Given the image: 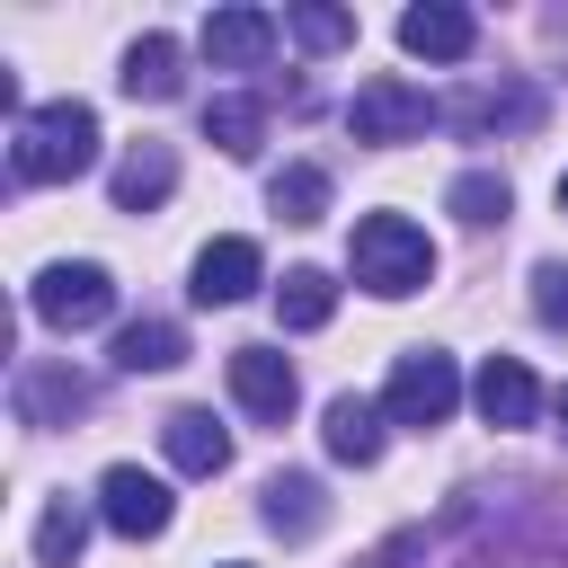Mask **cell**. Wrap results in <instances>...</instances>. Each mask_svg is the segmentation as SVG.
<instances>
[{
  "label": "cell",
  "instance_id": "1",
  "mask_svg": "<svg viewBox=\"0 0 568 568\" xmlns=\"http://www.w3.org/2000/svg\"><path fill=\"white\" fill-rule=\"evenodd\" d=\"M9 169H18L27 186H71V178H89V169H98V106H89V98H44V106H27L18 133H9Z\"/></svg>",
  "mask_w": 568,
  "mask_h": 568
},
{
  "label": "cell",
  "instance_id": "2",
  "mask_svg": "<svg viewBox=\"0 0 568 568\" xmlns=\"http://www.w3.org/2000/svg\"><path fill=\"white\" fill-rule=\"evenodd\" d=\"M346 266H355V284H364V293L408 302L417 284H435V240H426L408 213H364V222H355V240H346Z\"/></svg>",
  "mask_w": 568,
  "mask_h": 568
},
{
  "label": "cell",
  "instance_id": "3",
  "mask_svg": "<svg viewBox=\"0 0 568 568\" xmlns=\"http://www.w3.org/2000/svg\"><path fill=\"white\" fill-rule=\"evenodd\" d=\"M453 408H462V364L444 346H408L382 382V417L390 426H444Z\"/></svg>",
  "mask_w": 568,
  "mask_h": 568
},
{
  "label": "cell",
  "instance_id": "4",
  "mask_svg": "<svg viewBox=\"0 0 568 568\" xmlns=\"http://www.w3.org/2000/svg\"><path fill=\"white\" fill-rule=\"evenodd\" d=\"M27 311L44 320V328H98L106 311H115V275L106 266H89V257H62V266H44L36 284H27Z\"/></svg>",
  "mask_w": 568,
  "mask_h": 568
},
{
  "label": "cell",
  "instance_id": "5",
  "mask_svg": "<svg viewBox=\"0 0 568 568\" xmlns=\"http://www.w3.org/2000/svg\"><path fill=\"white\" fill-rule=\"evenodd\" d=\"M435 115H444V106H435L417 80H399V71H382V80H364V89L346 98V133H355V142H417Z\"/></svg>",
  "mask_w": 568,
  "mask_h": 568
},
{
  "label": "cell",
  "instance_id": "6",
  "mask_svg": "<svg viewBox=\"0 0 568 568\" xmlns=\"http://www.w3.org/2000/svg\"><path fill=\"white\" fill-rule=\"evenodd\" d=\"M169 479H151L142 462H115L106 479H98V524L106 532H124V541H160L169 532Z\"/></svg>",
  "mask_w": 568,
  "mask_h": 568
},
{
  "label": "cell",
  "instance_id": "7",
  "mask_svg": "<svg viewBox=\"0 0 568 568\" xmlns=\"http://www.w3.org/2000/svg\"><path fill=\"white\" fill-rule=\"evenodd\" d=\"M275 36H284V18H266V9L231 0V9H213V18H204V62H213V71H257V62L275 53Z\"/></svg>",
  "mask_w": 568,
  "mask_h": 568
},
{
  "label": "cell",
  "instance_id": "8",
  "mask_svg": "<svg viewBox=\"0 0 568 568\" xmlns=\"http://www.w3.org/2000/svg\"><path fill=\"white\" fill-rule=\"evenodd\" d=\"M231 399H240L248 417L284 426V417H293V399H302V382H293V364H284L275 346H231Z\"/></svg>",
  "mask_w": 568,
  "mask_h": 568
},
{
  "label": "cell",
  "instance_id": "9",
  "mask_svg": "<svg viewBox=\"0 0 568 568\" xmlns=\"http://www.w3.org/2000/svg\"><path fill=\"white\" fill-rule=\"evenodd\" d=\"M399 44H408L417 62H470L479 18H470L462 0H417V9H399Z\"/></svg>",
  "mask_w": 568,
  "mask_h": 568
},
{
  "label": "cell",
  "instance_id": "10",
  "mask_svg": "<svg viewBox=\"0 0 568 568\" xmlns=\"http://www.w3.org/2000/svg\"><path fill=\"white\" fill-rule=\"evenodd\" d=\"M18 426H71L98 390H89V373H71V364H18Z\"/></svg>",
  "mask_w": 568,
  "mask_h": 568
},
{
  "label": "cell",
  "instance_id": "11",
  "mask_svg": "<svg viewBox=\"0 0 568 568\" xmlns=\"http://www.w3.org/2000/svg\"><path fill=\"white\" fill-rule=\"evenodd\" d=\"M160 453H169L186 479H213V470H231V426H222L213 408H169V417H160Z\"/></svg>",
  "mask_w": 568,
  "mask_h": 568
},
{
  "label": "cell",
  "instance_id": "12",
  "mask_svg": "<svg viewBox=\"0 0 568 568\" xmlns=\"http://www.w3.org/2000/svg\"><path fill=\"white\" fill-rule=\"evenodd\" d=\"M115 80H124V98H133V106H169V98L186 89V53H178V36H160V27H151V36H133Z\"/></svg>",
  "mask_w": 568,
  "mask_h": 568
},
{
  "label": "cell",
  "instance_id": "13",
  "mask_svg": "<svg viewBox=\"0 0 568 568\" xmlns=\"http://www.w3.org/2000/svg\"><path fill=\"white\" fill-rule=\"evenodd\" d=\"M266 284V257H257V240H204L195 248V302H248Z\"/></svg>",
  "mask_w": 568,
  "mask_h": 568
},
{
  "label": "cell",
  "instance_id": "14",
  "mask_svg": "<svg viewBox=\"0 0 568 568\" xmlns=\"http://www.w3.org/2000/svg\"><path fill=\"white\" fill-rule=\"evenodd\" d=\"M470 399H479L488 426H532V417H541V382H532V364H515V355H488L479 382H470Z\"/></svg>",
  "mask_w": 568,
  "mask_h": 568
},
{
  "label": "cell",
  "instance_id": "15",
  "mask_svg": "<svg viewBox=\"0 0 568 568\" xmlns=\"http://www.w3.org/2000/svg\"><path fill=\"white\" fill-rule=\"evenodd\" d=\"M320 444H328V462H382V444H390V417H382V399H328V417H320Z\"/></svg>",
  "mask_w": 568,
  "mask_h": 568
},
{
  "label": "cell",
  "instance_id": "16",
  "mask_svg": "<svg viewBox=\"0 0 568 568\" xmlns=\"http://www.w3.org/2000/svg\"><path fill=\"white\" fill-rule=\"evenodd\" d=\"M169 186H178V151H169V142H133V151L115 160V178H106L115 213H151V204H169Z\"/></svg>",
  "mask_w": 568,
  "mask_h": 568
},
{
  "label": "cell",
  "instance_id": "17",
  "mask_svg": "<svg viewBox=\"0 0 568 568\" xmlns=\"http://www.w3.org/2000/svg\"><path fill=\"white\" fill-rule=\"evenodd\" d=\"M257 515H266V532L311 541V532L328 524V497H320V479H311V470H284V479H266V488H257Z\"/></svg>",
  "mask_w": 568,
  "mask_h": 568
},
{
  "label": "cell",
  "instance_id": "18",
  "mask_svg": "<svg viewBox=\"0 0 568 568\" xmlns=\"http://www.w3.org/2000/svg\"><path fill=\"white\" fill-rule=\"evenodd\" d=\"M186 364V328L178 320H124L115 328V373H169Z\"/></svg>",
  "mask_w": 568,
  "mask_h": 568
},
{
  "label": "cell",
  "instance_id": "19",
  "mask_svg": "<svg viewBox=\"0 0 568 568\" xmlns=\"http://www.w3.org/2000/svg\"><path fill=\"white\" fill-rule=\"evenodd\" d=\"M444 115H453L462 133H497V124L524 133V124H541V89H470V98L444 106Z\"/></svg>",
  "mask_w": 568,
  "mask_h": 568
},
{
  "label": "cell",
  "instance_id": "20",
  "mask_svg": "<svg viewBox=\"0 0 568 568\" xmlns=\"http://www.w3.org/2000/svg\"><path fill=\"white\" fill-rule=\"evenodd\" d=\"M204 142L231 151V160H257V142H266V98H213V106H204Z\"/></svg>",
  "mask_w": 568,
  "mask_h": 568
},
{
  "label": "cell",
  "instance_id": "21",
  "mask_svg": "<svg viewBox=\"0 0 568 568\" xmlns=\"http://www.w3.org/2000/svg\"><path fill=\"white\" fill-rule=\"evenodd\" d=\"M80 541H89V506L80 497H44V515H36V568H71Z\"/></svg>",
  "mask_w": 568,
  "mask_h": 568
},
{
  "label": "cell",
  "instance_id": "22",
  "mask_svg": "<svg viewBox=\"0 0 568 568\" xmlns=\"http://www.w3.org/2000/svg\"><path fill=\"white\" fill-rule=\"evenodd\" d=\"M328 311H337V284H328L320 266H293V275L275 284V320H284V328H328Z\"/></svg>",
  "mask_w": 568,
  "mask_h": 568
},
{
  "label": "cell",
  "instance_id": "23",
  "mask_svg": "<svg viewBox=\"0 0 568 568\" xmlns=\"http://www.w3.org/2000/svg\"><path fill=\"white\" fill-rule=\"evenodd\" d=\"M266 204H275L284 222H320V213H328V169H311V160L275 169V178H266Z\"/></svg>",
  "mask_w": 568,
  "mask_h": 568
},
{
  "label": "cell",
  "instance_id": "24",
  "mask_svg": "<svg viewBox=\"0 0 568 568\" xmlns=\"http://www.w3.org/2000/svg\"><path fill=\"white\" fill-rule=\"evenodd\" d=\"M284 27H293V44H302V53H346V44H355V9H328V0L284 9Z\"/></svg>",
  "mask_w": 568,
  "mask_h": 568
},
{
  "label": "cell",
  "instance_id": "25",
  "mask_svg": "<svg viewBox=\"0 0 568 568\" xmlns=\"http://www.w3.org/2000/svg\"><path fill=\"white\" fill-rule=\"evenodd\" d=\"M444 204H453V213H462V222H479V231H488V222H506V213H515V186H506V178H497V169H462V178H453V195H444Z\"/></svg>",
  "mask_w": 568,
  "mask_h": 568
},
{
  "label": "cell",
  "instance_id": "26",
  "mask_svg": "<svg viewBox=\"0 0 568 568\" xmlns=\"http://www.w3.org/2000/svg\"><path fill=\"white\" fill-rule=\"evenodd\" d=\"M532 311L541 328H568V266H532Z\"/></svg>",
  "mask_w": 568,
  "mask_h": 568
},
{
  "label": "cell",
  "instance_id": "27",
  "mask_svg": "<svg viewBox=\"0 0 568 568\" xmlns=\"http://www.w3.org/2000/svg\"><path fill=\"white\" fill-rule=\"evenodd\" d=\"M559 213H568V169H559Z\"/></svg>",
  "mask_w": 568,
  "mask_h": 568
},
{
  "label": "cell",
  "instance_id": "28",
  "mask_svg": "<svg viewBox=\"0 0 568 568\" xmlns=\"http://www.w3.org/2000/svg\"><path fill=\"white\" fill-rule=\"evenodd\" d=\"M559 435H568V390H559Z\"/></svg>",
  "mask_w": 568,
  "mask_h": 568
},
{
  "label": "cell",
  "instance_id": "29",
  "mask_svg": "<svg viewBox=\"0 0 568 568\" xmlns=\"http://www.w3.org/2000/svg\"><path fill=\"white\" fill-rule=\"evenodd\" d=\"M222 568H248V559H222Z\"/></svg>",
  "mask_w": 568,
  "mask_h": 568
}]
</instances>
